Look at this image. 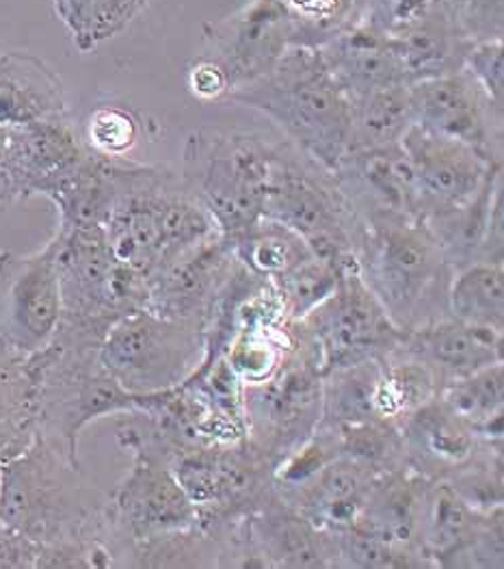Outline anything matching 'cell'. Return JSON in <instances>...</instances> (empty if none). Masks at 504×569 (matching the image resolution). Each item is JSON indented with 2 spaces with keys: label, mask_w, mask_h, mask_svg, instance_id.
<instances>
[{
  "label": "cell",
  "mask_w": 504,
  "mask_h": 569,
  "mask_svg": "<svg viewBox=\"0 0 504 569\" xmlns=\"http://www.w3.org/2000/svg\"><path fill=\"white\" fill-rule=\"evenodd\" d=\"M228 100L269 118L286 143L327 171L351 148V104L319 48L291 46L269 74L234 89Z\"/></svg>",
  "instance_id": "6da1fadb"
},
{
  "label": "cell",
  "mask_w": 504,
  "mask_h": 569,
  "mask_svg": "<svg viewBox=\"0 0 504 569\" xmlns=\"http://www.w3.org/2000/svg\"><path fill=\"white\" fill-rule=\"evenodd\" d=\"M0 520L40 546L107 541V505L91 500L81 466L43 436L0 463ZM109 543V541H107Z\"/></svg>",
  "instance_id": "7a4b0ae2"
},
{
  "label": "cell",
  "mask_w": 504,
  "mask_h": 569,
  "mask_svg": "<svg viewBox=\"0 0 504 569\" xmlns=\"http://www.w3.org/2000/svg\"><path fill=\"white\" fill-rule=\"evenodd\" d=\"M357 260L364 282L403 331L448 317L446 295L455 269L424 221L364 223Z\"/></svg>",
  "instance_id": "3957f363"
},
{
  "label": "cell",
  "mask_w": 504,
  "mask_h": 569,
  "mask_svg": "<svg viewBox=\"0 0 504 569\" xmlns=\"http://www.w3.org/2000/svg\"><path fill=\"white\" fill-rule=\"evenodd\" d=\"M273 148L239 130L200 128L189 137L180 176L223 239L232 241L262 217Z\"/></svg>",
  "instance_id": "277c9868"
},
{
  "label": "cell",
  "mask_w": 504,
  "mask_h": 569,
  "mask_svg": "<svg viewBox=\"0 0 504 569\" xmlns=\"http://www.w3.org/2000/svg\"><path fill=\"white\" fill-rule=\"evenodd\" d=\"M262 217L291 228L314 258L327 262L357 256L364 239V223L337 189L334 173L291 143L273 148Z\"/></svg>",
  "instance_id": "5b68a950"
},
{
  "label": "cell",
  "mask_w": 504,
  "mask_h": 569,
  "mask_svg": "<svg viewBox=\"0 0 504 569\" xmlns=\"http://www.w3.org/2000/svg\"><path fill=\"white\" fill-rule=\"evenodd\" d=\"M50 244L63 321L107 331L120 317L145 310L150 284L113 258L104 228H59Z\"/></svg>",
  "instance_id": "8992f818"
},
{
  "label": "cell",
  "mask_w": 504,
  "mask_h": 569,
  "mask_svg": "<svg viewBox=\"0 0 504 569\" xmlns=\"http://www.w3.org/2000/svg\"><path fill=\"white\" fill-rule=\"evenodd\" d=\"M204 360L202 326L148 310L120 317L107 329L100 362L130 395H157L182 386Z\"/></svg>",
  "instance_id": "52a82bcc"
},
{
  "label": "cell",
  "mask_w": 504,
  "mask_h": 569,
  "mask_svg": "<svg viewBox=\"0 0 504 569\" xmlns=\"http://www.w3.org/2000/svg\"><path fill=\"white\" fill-rule=\"evenodd\" d=\"M293 326L294 340L278 370L262 383L245 386L248 440L278 466L282 457L303 445L323 413V372L312 338Z\"/></svg>",
  "instance_id": "ba28073f"
},
{
  "label": "cell",
  "mask_w": 504,
  "mask_h": 569,
  "mask_svg": "<svg viewBox=\"0 0 504 569\" xmlns=\"http://www.w3.org/2000/svg\"><path fill=\"white\" fill-rule=\"evenodd\" d=\"M299 326L316 345L323 375L387 358L405 336L364 282L357 256L342 264L336 290Z\"/></svg>",
  "instance_id": "9c48e42d"
},
{
  "label": "cell",
  "mask_w": 504,
  "mask_h": 569,
  "mask_svg": "<svg viewBox=\"0 0 504 569\" xmlns=\"http://www.w3.org/2000/svg\"><path fill=\"white\" fill-rule=\"evenodd\" d=\"M63 317L52 244L36 253L0 251V353L29 360L43 351Z\"/></svg>",
  "instance_id": "30bf717a"
},
{
  "label": "cell",
  "mask_w": 504,
  "mask_h": 569,
  "mask_svg": "<svg viewBox=\"0 0 504 569\" xmlns=\"http://www.w3.org/2000/svg\"><path fill=\"white\" fill-rule=\"evenodd\" d=\"M120 445L132 463L107 505V520L111 537L124 539L122 550L154 535L200 529V511L178 483L168 459L134 440Z\"/></svg>",
  "instance_id": "8fae6325"
},
{
  "label": "cell",
  "mask_w": 504,
  "mask_h": 569,
  "mask_svg": "<svg viewBox=\"0 0 504 569\" xmlns=\"http://www.w3.org/2000/svg\"><path fill=\"white\" fill-rule=\"evenodd\" d=\"M401 146L414 167L422 198V221L462 208L503 169V159H490L476 148L429 132L412 123Z\"/></svg>",
  "instance_id": "7c38bea8"
},
{
  "label": "cell",
  "mask_w": 504,
  "mask_h": 569,
  "mask_svg": "<svg viewBox=\"0 0 504 569\" xmlns=\"http://www.w3.org/2000/svg\"><path fill=\"white\" fill-rule=\"evenodd\" d=\"M206 57L230 81V93L269 74L294 46L293 22L280 0H250L232 16L204 27Z\"/></svg>",
  "instance_id": "4fadbf2b"
},
{
  "label": "cell",
  "mask_w": 504,
  "mask_h": 569,
  "mask_svg": "<svg viewBox=\"0 0 504 569\" xmlns=\"http://www.w3.org/2000/svg\"><path fill=\"white\" fill-rule=\"evenodd\" d=\"M410 98L416 126L467 143L490 159H503L504 111L490 102L465 70L412 82Z\"/></svg>",
  "instance_id": "5bb4252c"
},
{
  "label": "cell",
  "mask_w": 504,
  "mask_h": 569,
  "mask_svg": "<svg viewBox=\"0 0 504 569\" xmlns=\"http://www.w3.org/2000/svg\"><path fill=\"white\" fill-rule=\"evenodd\" d=\"M332 173L362 223L377 219L422 221L419 180L401 143L353 148Z\"/></svg>",
  "instance_id": "9a60e30c"
},
{
  "label": "cell",
  "mask_w": 504,
  "mask_h": 569,
  "mask_svg": "<svg viewBox=\"0 0 504 569\" xmlns=\"http://www.w3.org/2000/svg\"><path fill=\"white\" fill-rule=\"evenodd\" d=\"M232 264V247L221 234L184 251L150 278L145 310L173 321H193L202 326L212 297L223 284Z\"/></svg>",
  "instance_id": "2e32d148"
},
{
  "label": "cell",
  "mask_w": 504,
  "mask_h": 569,
  "mask_svg": "<svg viewBox=\"0 0 504 569\" xmlns=\"http://www.w3.org/2000/svg\"><path fill=\"white\" fill-rule=\"evenodd\" d=\"M429 368L440 386L504 362V331L444 317L405 331L396 349Z\"/></svg>",
  "instance_id": "e0dca14e"
},
{
  "label": "cell",
  "mask_w": 504,
  "mask_h": 569,
  "mask_svg": "<svg viewBox=\"0 0 504 569\" xmlns=\"http://www.w3.org/2000/svg\"><path fill=\"white\" fill-rule=\"evenodd\" d=\"M377 472L340 455L299 486L278 496L314 529L337 532L360 522Z\"/></svg>",
  "instance_id": "ac0fdd59"
},
{
  "label": "cell",
  "mask_w": 504,
  "mask_h": 569,
  "mask_svg": "<svg viewBox=\"0 0 504 569\" xmlns=\"http://www.w3.org/2000/svg\"><path fill=\"white\" fill-rule=\"evenodd\" d=\"M319 52L349 100L407 82L394 41L366 20L349 22L332 40L319 46Z\"/></svg>",
  "instance_id": "d6986e66"
},
{
  "label": "cell",
  "mask_w": 504,
  "mask_h": 569,
  "mask_svg": "<svg viewBox=\"0 0 504 569\" xmlns=\"http://www.w3.org/2000/svg\"><path fill=\"white\" fill-rule=\"evenodd\" d=\"M405 463L429 481L448 479L474 457L481 442L474 431L435 397L401 422Z\"/></svg>",
  "instance_id": "ffe728a7"
},
{
  "label": "cell",
  "mask_w": 504,
  "mask_h": 569,
  "mask_svg": "<svg viewBox=\"0 0 504 569\" xmlns=\"http://www.w3.org/2000/svg\"><path fill=\"white\" fill-rule=\"evenodd\" d=\"M387 36L410 84L460 72L472 46L457 24L451 0H431L419 16Z\"/></svg>",
  "instance_id": "44dd1931"
},
{
  "label": "cell",
  "mask_w": 504,
  "mask_h": 569,
  "mask_svg": "<svg viewBox=\"0 0 504 569\" xmlns=\"http://www.w3.org/2000/svg\"><path fill=\"white\" fill-rule=\"evenodd\" d=\"M68 118L59 74L31 52L0 54V128L18 130Z\"/></svg>",
  "instance_id": "7402d4cb"
},
{
  "label": "cell",
  "mask_w": 504,
  "mask_h": 569,
  "mask_svg": "<svg viewBox=\"0 0 504 569\" xmlns=\"http://www.w3.org/2000/svg\"><path fill=\"white\" fill-rule=\"evenodd\" d=\"M124 159H104L87 150L43 187L42 196L57 206L59 228H104L122 187Z\"/></svg>",
  "instance_id": "603a6c76"
},
{
  "label": "cell",
  "mask_w": 504,
  "mask_h": 569,
  "mask_svg": "<svg viewBox=\"0 0 504 569\" xmlns=\"http://www.w3.org/2000/svg\"><path fill=\"white\" fill-rule=\"evenodd\" d=\"M426 486L429 479L414 472L410 466L379 475L355 527L369 530L399 550L422 555L419 548V520Z\"/></svg>",
  "instance_id": "cb8c5ba5"
},
{
  "label": "cell",
  "mask_w": 504,
  "mask_h": 569,
  "mask_svg": "<svg viewBox=\"0 0 504 569\" xmlns=\"http://www.w3.org/2000/svg\"><path fill=\"white\" fill-rule=\"evenodd\" d=\"M492 513V511H490ZM490 513L470 507L444 479L429 481L422 493L419 548L431 566H442L485 525Z\"/></svg>",
  "instance_id": "d4e9b609"
},
{
  "label": "cell",
  "mask_w": 504,
  "mask_h": 569,
  "mask_svg": "<svg viewBox=\"0 0 504 569\" xmlns=\"http://www.w3.org/2000/svg\"><path fill=\"white\" fill-rule=\"evenodd\" d=\"M11 134L27 198L42 196L50 180L81 161L87 152V146L77 139L68 118L18 128Z\"/></svg>",
  "instance_id": "484cf974"
},
{
  "label": "cell",
  "mask_w": 504,
  "mask_h": 569,
  "mask_svg": "<svg viewBox=\"0 0 504 569\" xmlns=\"http://www.w3.org/2000/svg\"><path fill=\"white\" fill-rule=\"evenodd\" d=\"M437 399L481 442H503L504 362L442 386Z\"/></svg>",
  "instance_id": "4316f807"
},
{
  "label": "cell",
  "mask_w": 504,
  "mask_h": 569,
  "mask_svg": "<svg viewBox=\"0 0 504 569\" xmlns=\"http://www.w3.org/2000/svg\"><path fill=\"white\" fill-rule=\"evenodd\" d=\"M351 148H381L401 143L414 123L410 84H392L349 100Z\"/></svg>",
  "instance_id": "83f0119b"
},
{
  "label": "cell",
  "mask_w": 504,
  "mask_h": 569,
  "mask_svg": "<svg viewBox=\"0 0 504 569\" xmlns=\"http://www.w3.org/2000/svg\"><path fill=\"white\" fill-rule=\"evenodd\" d=\"M448 317L472 326L504 331V267L470 262L453 271L448 284Z\"/></svg>",
  "instance_id": "f1b7e54d"
},
{
  "label": "cell",
  "mask_w": 504,
  "mask_h": 569,
  "mask_svg": "<svg viewBox=\"0 0 504 569\" xmlns=\"http://www.w3.org/2000/svg\"><path fill=\"white\" fill-rule=\"evenodd\" d=\"M228 243L243 267L269 282L312 258L310 247L296 232L266 217H260L250 230Z\"/></svg>",
  "instance_id": "f546056e"
},
{
  "label": "cell",
  "mask_w": 504,
  "mask_h": 569,
  "mask_svg": "<svg viewBox=\"0 0 504 569\" xmlns=\"http://www.w3.org/2000/svg\"><path fill=\"white\" fill-rule=\"evenodd\" d=\"M440 381L419 360L394 351L381 358L375 409L385 422L401 427V422L416 409L426 406L440 392Z\"/></svg>",
  "instance_id": "4dcf8cb0"
},
{
  "label": "cell",
  "mask_w": 504,
  "mask_h": 569,
  "mask_svg": "<svg viewBox=\"0 0 504 569\" xmlns=\"http://www.w3.org/2000/svg\"><path fill=\"white\" fill-rule=\"evenodd\" d=\"M381 360L337 368L323 375L321 427H349L381 420L375 409Z\"/></svg>",
  "instance_id": "1f68e13d"
},
{
  "label": "cell",
  "mask_w": 504,
  "mask_h": 569,
  "mask_svg": "<svg viewBox=\"0 0 504 569\" xmlns=\"http://www.w3.org/2000/svg\"><path fill=\"white\" fill-rule=\"evenodd\" d=\"M13 362L0 368V463L20 455L38 436L29 375L20 360Z\"/></svg>",
  "instance_id": "d6a6232c"
},
{
  "label": "cell",
  "mask_w": 504,
  "mask_h": 569,
  "mask_svg": "<svg viewBox=\"0 0 504 569\" xmlns=\"http://www.w3.org/2000/svg\"><path fill=\"white\" fill-rule=\"evenodd\" d=\"M351 258H344L342 262H327L312 256L299 267L291 269L289 273L271 282L280 297V303L289 323H299L301 319H305L316 306H321L336 290L342 264Z\"/></svg>",
  "instance_id": "836d02e7"
},
{
  "label": "cell",
  "mask_w": 504,
  "mask_h": 569,
  "mask_svg": "<svg viewBox=\"0 0 504 569\" xmlns=\"http://www.w3.org/2000/svg\"><path fill=\"white\" fill-rule=\"evenodd\" d=\"M139 120L124 107H100L84 126V146L104 159H124L139 141Z\"/></svg>",
  "instance_id": "e575fe53"
},
{
  "label": "cell",
  "mask_w": 504,
  "mask_h": 569,
  "mask_svg": "<svg viewBox=\"0 0 504 569\" xmlns=\"http://www.w3.org/2000/svg\"><path fill=\"white\" fill-rule=\"evenodd\" d=\"M463 70L483 89L490 102L504 111V41L472 43Z\"/></svg>",
  "instance_id": "d590c367"
},
{
  "label": "cell",
  "mask_w": 504,
  "mask_h": 569,
  "mask_svg": "<svg viewBox=\"0 0 504 569\" xmlns=\"http://www.w3.org/2000/svg\"><path fill=\"white\" fill-rule=\"evenodd\" d=\"M451 7L470 43L504 41V0H451Z\"/></svg>",
  "instance_id": "8d00e7d4"
},
{
  "label": "cell",
  "mask_w": 504,
  "mask_h": 569,
  "mask_svg": "<svg viewBox=\"0 0 504 569\" xmlns=\"http://www.w3.org/2000/svg\"><path fill=\"white\" fill-rule=\"evenodd\" d=\"M431 0H355V18L366 20L385 33H394Z\"/></svg>",
  "instance_id": "74e56055"
},
{
  "label": "cell",
  "mask_w": 504,
  "mask_h": 569,
  "mask_svg": "<svg viewBox=\"0 0 504 569\" xmlns=\"http://www.w3.org/2000/svg\"><path fill=\"white\" fill-rule=\"evenodd\" d=\"M187 84L189 91L198 98V100H219V98H228L230 96V81L228 74L223 72V68L206 54L198 57L189 72H187Z\"/></svg>",
  "instance_id": "f35d334b"
},
{
  "label": "cell",
  "mask_w": 504,
  "mask_h": 569,
  "mask_svg": "<svg viewBox=\"0 0 504 569\" xmlns=\"http://www.w3.org/2000/svg\"><path fill=\"white\" fill-rule=\"evenodd\" d=\"M42 546L0 520V569H38Z\"/></svg>",
  "instance_id": "ab89813d"
},
{
  "label": "cell",
  "mask_w": 504,
  "mask_h": 569,
  "mask_svg": "<svg viewBox=\"0 0 504 569\" xmlns=\"http://www.w3.org/2000/svg\"><path fill=\"white\" fill-rule=\"evenodd\" d=\"M24 198L27 196L13 152V134L11 130L0 128V212Z\"/></svg>",
  "instance_id": "60d3db41"
}]
</instances>
